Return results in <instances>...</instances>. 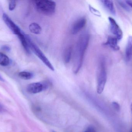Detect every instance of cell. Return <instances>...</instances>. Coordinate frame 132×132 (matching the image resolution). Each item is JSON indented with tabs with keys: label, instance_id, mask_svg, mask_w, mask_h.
Segmentation results:
<instances>
[{
	"label": "cell",
	"instance_id": "obj_1",
	"mask_svg": "<svg viewBox=\"0 0 132 132\" xmlns=\"http://www.w3.org/2000/svg\"><path fill=\"white\" fill-rule=\"evenodd\" d=\"M90 36L89 34L84 33L78 38L75 46L74 54L73 71L77 74L79 72L82 66L85 51L89 43Z\"/></svg>",
	"mask_w": 132,
	"mask_h": 132
},
{
	"label": "cell",
	"instance_id": "obj_2",
	"mask_svg": "<svg viewBox=\"0 0 132 132\" xmlns=\"http://www.w3.org/2000/svg\"><path fill=\"white\" fill-rule=\"evenodd\" d=\"M34 2L37 10L44 14L51 15L55 12L56 4L53 1L38 0L34 1Z\"/></svg>",
	"mask_w": 132,
	"mask_h": 132
},
{
	"label": "cell",
	"instance_id": "obj_3",
	"mask_svg": "<svg viewBox=\"0 0 132 132\" xmlns=\"http://www.w3.org/2000/svg\"><path fill=\"white\" fill-rule=\"evenodd\" d=\"M97 79V92L101 94L104 91L107 79V74L105 63L103 59L99 62Z\"/></svg>",
	"mask_w": 132,
	"mask_h": 132
},
{
	"label": "cell",
	"instance_id": "obj_4",
	"mask_svg": "<svg viewBox=\"0 0 132 132\" xmlns=\"http://www.w3.org/2000/svg\"><path fill=\"white\" fill-rule=\"evenodd\" d=\"M26 39L28 43L29 49H31L34 53L39 58V59L49 69L52 71H54V67L49 60L46 57L45 55L43 53L42 51L39 49V47L35 44L31 40L28 36L26 35Z\"/></svg>",
	"mask_w": 132,
	"mask_h": 132
},
{
	"label": "cell",
	"instance_id": "obj_5",
	"mask_svg": "<svg viewBox=\"0 0 132 132\" xmlns=\"http://www.w3.org/2000/svg\"><path fill=\"white\" fill-rule=\"evenodd\" d=\"M2 18L8 27L15 35H17L19 37L23 34L20 28L11 20L7 14L5 13L3 14Z\"/></svg>",
	"mask_w": 132,
	"mask_h": 132
},
{
	"label": "cell",
	"instance_id": "obj_6",
	"mask_svg": "<svg viewBox=\"0 0 132 132\" xmlns=\"http://www.w3.org/2000/svg\"><path fill=\"white\" fill-rule=\"evenodd\" d=\"M108 20L110 24L111 32L118 39L119 41H120L123 37L122 30L114 18L109 17Z\"/></svg>",
	"mask_w": 132,
	"mask_h": 132
},
{
	"label": "cell",
	"instance_id": "obj_7",
	"mask_svg": "<svg viewBox=\"0 0 132 132\" xmlns=\"http://www.w3.org/2000/svg\"><path fill=\"white\" fill-rule=\"evenodd\" d=\"M48 86L47 83H42L39 82L31 83L28 85L26 89L30 94H36L46 89Z\"/></svg>",
	"mask_w": 132,
	"mask_h": 132
},
{
	"label": "cell",
	"instance_id": "obj_8",
	"mask_svg": "<svg viewBox=\"0 0 132 132\" xmlns=\"http://www.w3.org/2000/svg\"><path fill=\"white\" fill-rule=\"evenodd\" d=\"M87 19L85 17H81L78 19L73 24L71 29V33L72 35H76L85 26Z\"/></svg>",
	"mask_w": 132,
	"mask_h": 132
},
{
	"label": "cell",
	"instance_id": "obj_9",
	"mask_svg": "<svg viewBox=\"0 0 132 132\" xmlns=\"http://www.w3.org/2000/svg\"><path fill=\"white\" fill-rule=\"evenodd\" d=\"M125 60L127 63H132V36H129L125 53Z\"/></svg>",
	"mask_w": 132,
	"mask_h": 132
},
{
	"label": "cell",
	"instance_id": "obj_10",
	"mask_svg": "<svg viewBox=\"0 0 132 132\" xmlns=\"http://www.w3.org/2000/svg\"><path fill=\"white\" fill-rule=\"evenodd\" d=\"M119 42L116 36H111L108 37L107 41L104 43V45L108 46L114 50H118L120 49L118 45Z\"/></svg>",
	"mask_w": 132,
	"mask_h": 132
},
{
	"label": "cell",
	"instance_id": "obj_11",
	"mask_svg": "<svg viewBox=\"0 0 132 132\" xmlns=\"http://www.w3.org/2000/svg\"><path fill=\"white\" fill-rule=\"evenodd\" d=\"M101 2L108 11L113 15L116 14V11L115 8L114 3L112 1L105 0L101 1Z\"/></svg>",
	"mask_w": 132,
	"mask_h": 132
},
{
	"label": "cell",
	"instance_id": "obj_12",
	"mask_svg": "<svg viewBox=\"0 0 132 132\" xmlns=\"http://www.w3.org/2000/svg\"><path fill=\"white\" fill-rule=\"evenodd\" d=\"M29 29L30 32L35 35H39L42 32V28L39 24L33 22L29 26Z\"/></svg>",
	"mask_w": 132,
	"mask_h": 132
},
{
	"label": "cell",
	"instance_id": "obj_13",
	"mask_svg": "<svg viewBox=\"0 0 132 132\" xmlns=\"http://www.w3.org/2000/svg\"><path fill=\"white\" fill-rule=\"evenodd\" d=\"M72 53V49L71 46H68L66 49L64 55V61L65 63H68L70 61Z\"/></svg>",
	"mask_w": 132,
	"mask_h": 132
},
{
	"label": "cell",
	"instance_id": "obj_14",
	"mask_svg": "<svg viewBox=\"0 0 132 132\" xmlns=\"http://www.w3.org/2000/svg\"><path fill=\"white\" fill-rule=\"evenodd\" d=\"M10 64V60L7 56L0 52V65L7 66Z\"/></svg>",
	"mask_w": 132,
	"mask_h": 132
},
{
	"label": "cell",
	"instance_id": "obj_15",
	"mask_svg": "<svg viewBox=\"0 0 132 132\" xmlns=\"http://www.w3.org/2000/svg\"><path fill=\"white\" fill-rule=\"evenodd\" d=\"M19 76L24 80H29L33 77V74L27 71H22L18 74Z\"/></svg>",
	"mask_w": 132,
	"mask_h": 132
},
{
	"label": "cell",
	"instance_id": "obj_16",
	"mask_svg": "<svg viewBox=\"0 0 132 132\" xmlns=\"http://www.w3.org/2000/svg\"><path fill=\"white\" fill-rule=\"evenodd\" d=\"M89 8L90 11L92 13L94 14L95 15H97V16H100L101 15V14H100V12L98 10H97V9H95L92 6L89 5Z\"/></svg>",
	"mask_w": 132,
	"mask_h": 132
},
{
	"label": "cell",
	"instance_id": "obj_17",
	"mask_svg": "<svg viewBox=\"0 0 132 132\" xmlns=\"http://www.w3.org/2000/svg\"><path fill=\"white\" fill-rule=\"evenodd\" d=\"M16 6V2L15 1H9V9L10 11H12L14 9Z\"/></svg>",
	"mask_w": 132,
	"mask_h": 132
},
{
	"label": "cell",
	"instance_id": "obj_18",
	"mask_svg": "<svg viewBox=\"0 0 132 132\" xmlns=\"http://www.w3.org/2000/svg\"><path fill=\"white\" fill-rule=\"evenodd\" d=\"M112 105L114 109L117 111H119L120 110V106L119 104L117 102H114L112 103Z\"/></svg>",
	"mask_w": 132,
	"mask_h": 132
},
{
	"label": "cell",
	"instance_id": "obj_19",
	"mask_svg": "<svg viewBox=\"0 0 132 132\" xmlns=\"http://www.w3.org/2000/svg\"><path fill=\"white\" fill-rule=\"evenodd\" d=\"M118 2H119V5H120L123 8H124V9L127 10V11H130L129 7L126 5V4H125V3L122 2L121 1H118Z\"/></svg>",
	"mask_w": 132,
	"mask_h": 132
},
{
	"label": "cell",
	"instance_id": "obj_20",
	"mask_svg": "<svg viewBox=\"0 0 132 132\" xmlns=\"http://www.w3.org/2000/svg\"><path fill=\"white\" fill-rule=\"evenodd\" d=\"M84 132H96V131L92 127H89Z\"/></svg>",
	"mask_w": 132,
	"mask_h": 132
},
{
	"label": "cell",
	"instance_id": "obj_21",
	"mask_svg": "<svg viewBox=\"0 0 132 132\" xmlns=\"http://www.w3.org/2000/svg\"><path fill=\"white\" fill-rule=\"evenodd\" d=\"M2 49L5 51H9L10 50V48L7 46H3L2 47Z\"/></svg>",
	"mask_w": 132,
	"mask_h": 132
},
{
	"label": "cell",
	"instance_id": "obj_22",
	"mask_svg": "<svg viewBox=\"0 0 132 132\" xmlns=\"http://www.w3.org/2000/svg\"><path fill=\"white\" fill-rule=\"evenodd\" d=\"M127 4L132 8V2L131 1H126Z\"/></svg>",
	"mask_w": 132,
	"mask_h": 132
},
{
	"label": "cell",
	"instance_id": "obj_23",
	"mask_svg": "<svg viewBox=\"0 0 132 132\" xmlns=\"http://www.w3.org/2000/svg\"><path fill=\"white\" fill-rule=\"evenodd\" d=\"M3 107H2V105H1V104H0V112H2V111H3Z\"/></svg>",
	"mask_w": 132,
	"mask_h": 132
},
{
	"label": "cell",
	"instance_id": "obj_24",
	"mask_svg": "<svg viewBox=\"0 0 132 132\" xmlns=\"http://www.w3.org/2000/svg\"><path fill=\"white\" fill-rule=\"evenodd\" d=\"M0 81H4V79H3V78H2V77L1 76V75H0Z\"/></svg>",
	"mask_w": 132,
	"mask_h": 132
},
{
	"label": "cell",
	"instance_id": "obj_25",
	"mask_svg": "<svg viewBox=\"0 0 132 132\" xmlns=\"http://www.w3.org/2000/svg\"><path fill=\"white\" fill-rule=\"evenodd\" d=\"M131 113H132V103H131ZM131 132H132V130L131 131Z\"/></svg>",
	"mask_w": 132,
	"mask_h": 132
},
{
	"label": "cell",
	"instance_id": "obj_26",
	"mask_svg": "<svg viewBox=\"0 0 132 132\" xmlns=\"http://www.w3.org/2000/svg\"><path fill=\"white\" fill-rule=\"evenodd\" d=\"M53 132H55V131H53Z\"/></svg>",
	"mask_w": 132,
	"mask_h": 132
}]
</instances>
